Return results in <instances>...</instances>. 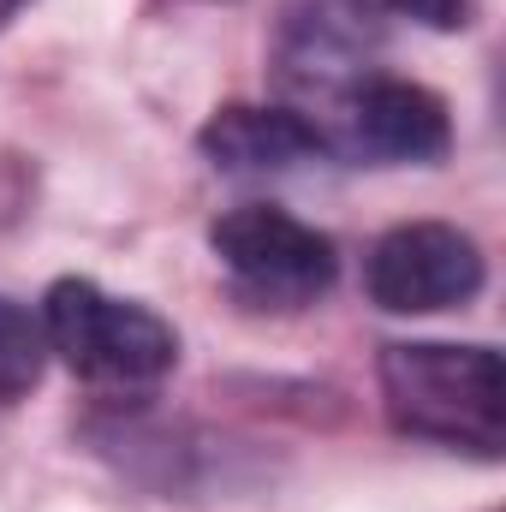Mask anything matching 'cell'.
I'll use <instances>...</instances> for the list:
<instances>
[{"label": "cell", "instance_id": "9c48e42d", "mask_svg": "<svg viewBox=\"0 0 506 512\" xmlns=\"http://www.w3.org/2000/svg\"><path fill=\"white\" fill-rule=\"evenodd\" d=\"M18 6H24V0H0V24H6V18H12Z\"/></svg>", "mask_w": 506, "mask_h": 512}, {"label": "cell", "instance_id": "6da1fadb", "mask_svg": "<svg viewBox=\"0 0 506 512\" xmlns=\"http://www.w3.org/2000/svg\"><path fill=\"white\" fill-rule=\"evenodd\" d=\"M381 399L393 429L501 459L506 447V370L489 346L411 340L381 352Z\"/></svg>", "mask_w": 506, "mask_h": 512}, {"label": "cell", "instance_id": "8992f818", "mask_svg": "<svg viewBox=\"0 0 506 512\" xmlns=\"http://www.w3.org/2000/svg\"><path fill=\"white\" fill-rule=\"evenodd\" d=\"M328 149V137L316 120L292 114V108H221L203 126V155L227 173H280L298 161H316Z\"/></svg>", "mask_w": 506, "mask_h": 512}, {"label": "cell", "instance_id": "52a82bcc", "mask_svg": "<svg viewBox=\"0 0 506 512\" xmlns=\"http://www.w3.org/2000/svg\"><path fill=\"white\" fill-rule=\"evenodd\" d=\"M42 358H48L42 322L24 304L0 298V399H24L30 387L42 382Z\"/></svg>", "mask_w": 506, "mask_h": 512}, {"label": "cell", "instance_id": "5b68a950", "mask_svg": "<svg viewBox=\"0 0 506 512\" xmlns=\"http://www.w3.org/2000/svg\"><path fill=\"white\" fill-rule=\"evenodd\" d=\"M346 143L376 161H441L453 149V120L423 84L364 78L346 90Z\"/></svg>", "mask_w": 506, "mask_h": 512}, {"label": "cell", "instance_id": "ba28073f", "mask_svg": "<svg viewBox=\"0 0 506 512\" xmlns=\"http://www.w3.org/2000/svg\"><path fill=\"white\" fill-rule=\"evenodd\" d=\"M352 12H387V18H411L429 30H465L471 24V0H346Z\"/></svg>", "mask_w": 506, "mask_h": 512}, {"label": "cell", "instance_id": "7a4b0ae2", "mask_svg": "<svg viewBox=\"0 0 506 512\" xmlns=\"http://www.w3.org/2000/svg\"><path fill=\"white\" fill-rule=\"evenodd\" d=\"M42 334H48V352H60L72 376L102 387L161 382L179 364V334L155 310L102 292L96 280H54Z\"/></svg>", "mask_w": 506, "mask_h": 512}, {"label": "cell", "instance_id": "277c9868", "mask_svg": "<svg viewBox=\"0 0 506 512\" xmlns=\"http://www.w3.org/2000/svg\"><path fill=\"white\" fill-rule=\"evenodd\" d=\"M364 286H370V304L393 310V316L453 310L483 292V251L471 233H459L447 221H405L376 239Z\"/></svg>", "mask_w": 506, "mask_h": 512}, {"label": "cell", "instance_id": "3957f363", "mask_svg": "<svg viewBox=\"0 0 506 512\" xmlns=\"http://www.w3.org/2000/svg\"><path fill=\"white\" fill-rule=\"evenodd\" d=\"M209 245L227 262V274L268 304H310L334 286V239L268 203L227 209L209 227Z\"/></svg>", "mask_w": 506, "mask_h": 512}]
</instances>
